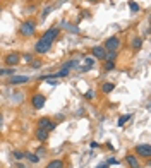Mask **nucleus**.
I'll use <instances>...</instances> for the list:
<instances>
[{
    "label": "nucleus",
    "instance_id": "1",
    "mask_svg": "<svg viewBox=\"0 0 151 168\" xmlns=\"http://www.w3.org/2000/svg\"><path fill=\"white\" fill-rule=\"evenodd\" d=\"M34 31H36V23H34V21H24V23L19 26V34L24 38L33 36Z\"/></svg>",
    "mask_w": 151,
    "mask_h": 168
},
{
    "label": "nucleus",
    "instance_id": "2",
    "mask_svg": "<svg viewBox=\"0 0 151 168\" xmlns=\"http://www.w3.org/2000/svg\"><path fill=\"white\" fill-rule=\"evenodd\" d=\"M50 48H52V41H47V40H43V38H40V40L36 41V45H34V52L40 53V55L47 53Z\"/></svg>",
    "mask_w": 151,
    "mask_h": 168
},
{
    "label": "nucleus",
    "instance_id": "3",
    "mask_svg": "<svg viewBox=\"0 0 151 168\" xmlns=\"http://www.w3.org/2000/svg\"><path fill=\"white\" fill-rule=\"evenodd\" d=\"M118 45H120V40H118L117 36H112V38H108V40L105 41L103 48L107 50V52H117Z\"/></svg>",
    "mask_w": 151,
    "mask_h": 168
},
{
    "label": "nucleus",
    "instance_id": "4",
    "mask_svg": "<svg viewBox=\"0 0 151 168\" xmlns=\"http://www.w3.org/2000/svg\"><path fill=\"white\" fill-rule=\"evenodd\" d=\"M45 101H47V98H45L43 94H40V93L33 94V98H31V105H33V108H34V110H40V108H43Z\"/></svg>",
    "mask_w": 151,
    "mask_h": 168
},
{
    "label": "nucleus",
    "instance_id": "5",
    "mask_svg": "<svg viewBox=\"0 0 151 168\" xmlns=\"http://www.w3.org/2000/svg\"><path fill=\"white\" fill-rule=\"evenodd\" d=\"M38 125H40V129H47L48 132H52L53 129L57 127V123H55V122H52V120L48 118V117H43V118L38 120Z\"/></svg>",
    "mask_w": 151,
    "mask_h": 168
},
{
    "label": "nucleus",
    "instance_id": "6",
    "mask_svg": "<svg viewBox=\"0 0 151 168\" xmlns=\"http://www.w3.org/2000/svg\"><path fill=\"white\" fill-rule=\"evenodd\" d=\"M59 33H60V29H59V28H57V26H52L50 29H47V31H45V33H43V36H41V38H43V40H47V41H52V43H53V40H55V38L59 36Z\"/></svg>",
    "mask_w": 151,
    "mask_h": 168
},
{
    "label": "nucleus",
    "instance_id": "7",
    "mask_svg": "<svg viewBox=\"0 0 151 168\" xmlns=\"http://www.w3.org/2000/svg\"><path fill=\"white\" fill-rule=\"evenodd\" d=\"M4 60H5V64H7L9 67H14V65L19 64V60H21V55H19V53H16V52H12V53H7Z\"/></svg>",
    "mask_w": 151,
    "mask_h": 168
},
{
    "label": "nucleus",
    "instance_id": "8",
    "mask_svg": "<svg viewBox=\"0 0 151 168\" xmlns=\"http://www.w3.org/2000/svg\"><path fill=\"white\" fill-rule=\"evenodd\" d=\"M136 153L143 158H149L151 156V146L149 144H137L136 146Z\"/></svg>",
    "mask_w": 151,
    "mask_h": 168
},
{
    "label": "nucleus",
    "instance_id": "9",
    "mask_svg": "<svg viewBox=\"0 0 151 168\" xmlns=\"http://www.w3.org/2000/svg\"><path fill=\"white\" fill-rule=\"evenodd\" d=\"M91 53H93V57H96L98 60H105L107 50H105L103 46H93V48H91Z\"/></svg>",
    "mask_w": 151,
    "mask_h": 168
},
{
    "label": "nucleus",
    "instance_id": "10",
    "mask_svg": "<svg viewBox=\"0 0 151 168\" xmlns=\"http://www.w3.org/2000/svg\"><path fill=\"white\" fill-rule=\"evenodd\" d=\"M34 137H36L40 142H45L48 139V131H47V129H40V127H38L36 132H34Z\"/></svg>",
    "mask_w": 151,
    "mask_h": 168
},
{
    "label": "nucleus",
    "instance_id": "11",
    "mask_svg": "<svg viewBox=\"0 0 151 168\" xmlns=\"http://www.w3.org/2000/svg\"><path fill=\"white\" fill-rule=\"evenodd\" d=\"M28 81H29L28 75H12L11 77V84H24Z\"/></svg>",
    "mask_w": 151,
    "mask_h": 168
},
{
    "label": "nucleus",
    "instance_id": "12",
    "mask_svg": "<svg viewBox=\"0 0 151 168\" xmlns=\"http://www.w3.org/2000/svg\"><path fill=\"white\" fill-rule=\"evenodd\" d=\"M125 163L129 165L131 168H139L141 166L139 161L136 160V156H132V154H127V156H125Z\"/></svg>",
    "mask_w": 151,
    "mask_h": 168
},
{
    "label": "nucleus",
    "instance_id": "13",
    "mask_svg": "<svg viewBox=\"0 0 151 168\" xmlns=\"http://www.w3.org/2000/svg\"><path fill=\"white\" fill-rule=\"evenodd\" d=\"M141 46H143V38L136 36L132 41H131V48L132 50H141Z\"/></svg>",
    "mask_w": 151,
    "mask_h": 168
},
{
    "label": "nucleus",
    "instance_id": "14",
    "mask_svg": "<svg viewBox=\"0 0 151 168\" xmlns=\"http://www.w3.org/2000/svg\"><path fill=\"white\" fill-rule=\"evenodd\" d=\"M113 89H115V84H113V82H103V86H101V91H103L105 94L112 93Z\"/></svg>",
    "mask_w": 151,
    "mask_h": 168
},
{
    "label": "nucleus",
    "instance_id": "15",
    "mask_svg": "<svg viewBox=\"0 0 151 168\" xmlns=\"http://www.w3.org/2000/svg\"><path fill=\"white\" fill-rule=\"evenodd\" d=\"M45 168H64V161L62 160H52Z\"/></svg>",
    "mask_w": 151,
    "mask_h": 168
},
{
    "label": "nucleus",
    "instance_id": "16",
    "mask_svg": "<svg viewBox=\"0 0 151 168\" xmlns=\"http://www.w3.org/2000/svg\"><path fill=\"white\" fill-rule=\"evenodd\" d=\"M78 65H79L78 60H67L65 64L62 65V69H74V67H78Z\"/></svg>",
    "mask_w": 151,
    "mask_h": 168
},
{
    "label": "nucleus",
    "instance_id": "17",
    "mask_svg": "<svg viewBox=\"0 0 151 168\" xmlns=\"http://www.w3.org/2000/svg\"><path fill=\"white\" fill-rule=\"evenodd\" d=\"M24 158H28L31 163H38V161H40V156H38V154H31V153H24Z\"/></svg>",
    "mask_w": 151,
    "mask_h": 168
},
{
    "label": "nucleus",
    "instance_id": "18",
    "mask_svg": "<svg viewBox=\"0 0 151 168\" xmlns=\"http://www.w3.org/2000/svg\"><path fill=\"white\" fill-rule=\"evenodd\" d=\"M115 58H117V52H107V55H105L107 62H115Z\"/></svg>",
    "mask_w": 151,
    "mask_h": 168
},
{
    "label": "nucleus",
    "instance_id": "19",
    "mask_svg": "<svg viewBox=\"0 0 151 168\" xmlns=\"http://www.w3.org/2000/svg\"><path fill=\"white\" fill-rule=\"evenodd\" d=\"M52 11H53V5H48V7H45V11L41 12V15H40V17H41V19H45V17H47V15L50 14Z\"/></svg>",
    "mask_w": 151,
    "mask_h": 168
},
{
    "label": "nucleus",
    "instance_id": "20",
    "mask_svg": "<svg viewBox=\"0 0 151 168\" xmlns=\"http://www.w3.org/2000/svg\"><path fill=\"white\" fill-rule=\"evenodd\" d=\"M129 118H131V115H122L120 118H118V127H124V123L127 122Z\"/></svg>",
    "mask_w": 151,
    "mask_h": 168
},
{
    "label": "nucleus",
    "instance_id": "21",
    "mask_svg": "<svg viewBox=\"0 0 151 168\" xmlns=\"http://www.w3.org/2000/svg\"><path fill=\"white\" fill-rule=\"evenodd\" d=\"M129 9H131L132 12H139V5H137L134 0H131V2H129Z\"/></svg>",
    "mask_w": 151,
    "mask_h": 168
},
{
    "label": "nucleus",
    "instance_id": "22",
    "mask_svg": "<svg viewBox=\"0 0 151 168\" xmlns=\"http://www.w3.org/2000/svg\"><path fill=\"white\" fill-rule=\"evenodd\" d=\"M115 69V62H107L105 64V72H112Z\"/></svg>",
    "mask_w": 151,
    "mask_h": 168
},
{
    "label": "nucleus",
    "instance_id": "23",
    "mask_svg": "<svg viewBox=\"0 0 151 168\" xmlns=\"http://www.w3.org/2000/svg\"><path fill=\"white\" fill-rule=\"evenodd\" d=\"M84 62H86V65H88V67H93V65H95V58H91V57H86Z\"/></svg>",
    "mask_w": 151,
    "mask_h": 168
},
{
    "label": "nucleus",
    "instance_id": "24",
    "mask_svg": "<svg viewBox=\"0 0 151 168\" xmlns=\"http://www.w3.org/2000/svg\"><path fill=\"white\" fill-rule=\"evenodd\" d=\"M22 57H24V62H28V64L33 62V55H31V53H26V55H22Z\"/></svg>",
    "mask_w": 151,
    "mask_h": 168
},
{
    "label": "nucleus",
    "instance_id": "25",
    "mask_svg": "<svg viewBox=\"0 0 151 168\" xmlns=\"http://www.w3.org/2000/svg\"><path fill=\"white\" fill-rule=\"evenodd\" d=\"M14 158L16 160H21V158H24V153L22 151H14Z\"/></svg>",
    "mask_w": 151,
    "mask_h": 168
},
{
    "label": "nucleus",
    "instance_id": "26",
    "mask_svg": "<svg viewBox=\"0 0 151 168\" xmlns=\"http://www.w3.org/2000/svg\"><path fill=\"white\" fill-rule=\"evenodd\" d=\"M93 96H95V93H93V91H91V89H89V91H88V93H86V94H84V98H86V100H93Z\"/></svg>",
    "mask_w": 151,
    "mask_h": 168
},
{
    "label": "nucleus",
    "instance_id": "27",
    "mask_svg": "<svg viewBox=\"0 0 151 168\" xmlns=\"http://www.w3.org/2000/svg\"><path fill=\"white\" fill-rule=\"evenodd\" d=\"M107 165H118V161L115 160V158H108V160H107Z\"/></svg>",
    "mask_w": 151,
    "mask_h": 168
},
{
    "label": "nucleus",
    "instance_id": "28",
    "mask_svg": "<svg viewBox=\"0 0 151 168\" xmlns=\"http://www.w3.org/2000/svg\"><path fill=\"white\" fill-rule=\"evenodd\" d=\"M31 67H34V69L41 67V62H31Z\"/></svg>",
    "mask_w": 151,
    "mask_h": 168
},
{
    "label": "nucleus",
    "instance_id": "29",
    "mask_svg": "<svg viewBox=\"0 0 151 168\" xmlns=\"http://www.w3.org/2000/svg\"><path fill=\"white\" fill-rule=\"evenodd\" d=\"M48 84H50V86H57V84H59V82H57L55 79H48Z\"/></svg>",
    "mask_w": 151,
    "mask_h": 168
},
{
    "label": "nucleus",
    "instance_id": "30",
    "mask_svg": "<svg viewBox=\"0 0 151 168\" xmlns=\"http://www.w3.org/2000/svg\"><path fill=\"white\" fill-rule=\"evenodd\" d=\"M89 69H91V67H88V65H82V67H81V71H84V72H88V71H89Z\"/></svg>",
    "mask_w": 151,
    "mask_h": 168
},
{
    "label": "nucleus",
    "instance_id": "31",
    "mask_svg": "<svg viewBox=\"0 0 151 168\" xmlns=\"http://www.w3.org/2000/svg\"><path fill=\"white\" fill-rule=\"evenodd\" d=\"M36 153H38V154H45V148H40V149H38Z\"/></svg>",
    "mask_w": 151,
    "mask_h": 168
},
{
    "label": "nucleus",
    "instance_id": "32",
    "mask_svg": "<svg viewBox=\"0 0 151 168\" xmlns=\"http://www.w3.org/2000/svg\"><path fill=\"white\" fill-rule=\"evenodd\" d=\"M96 168H108V165H107V163H103V165H98Z\"/></svg>",
    "mask_w": 151,
    "mask_h": 168
},
{
    "label": "nucleus",
    "instance_id": "33",
    "mask_svg": "<svg viewBox=\"0 0 151 168\" xmlns=\"http://www.w3.org/2000/svg\"><path fill=\"white\" fill-rule=\"evenodd\" d=\"M2 122H4V115H2V112H0V127H2Z\"/></svg>",
    "mask_w": 151,
    "mask_h": 168
},
{
    "label": "nucleus",
    "instance_id": "34",
    "mask_svg": "<svg viewBox=\"0 0 151 168\" xmlns=\"http://www.w3.org/2000/svg\"><path fill=\"white\" fill-rule=\"evenodd\" d=\"M16 166H17V168H26V166H24V165H22V163H17V165H16Z\"/></svg>",
    "mask_w": 151,
    "mask_h": 168
},
{
    "label": "nucleus",
    "instance_id": "35",
    "mask_svg": "<svg viewBox=\"0 0 151 168\" xmlns=\"http://www.w3.org/2000/svg\"><path fill=\"white\" fill-rule=\"evenodd\" d=\"M0 75H5V69H0Z\"/></svg>",
    "mask_w": 151,
    "mask_h": 168
},
{
    "label": "nucleus",
    "instance_id": "36",
    "mask_svg": "<svg viewBox=\"0 0 151 168\" xmlns=\"http://www.w3.org/2000/svg\"><path fill=\"white\" fill-rule=\"evenodd\" d=\"M88 2H93V4H95V2H98V0H88Z\"/></svg>",
    "mask_w": 151,
    "mask_h": 168
},
{
    "label": "nucleus",
    "instance_id": "37",
    "mask_svg": "<svg viewBox=\"0 0 151 168\" xmlns=\"http://www.w3.org/2000/svg\"><path fill=\"white\" fill-rule=\"evenodd\" d=\"M62 2H64V0H62Z\"/></svg>",
    "mask_w": 151,
    "mask_h": 168
}]
</instances>
